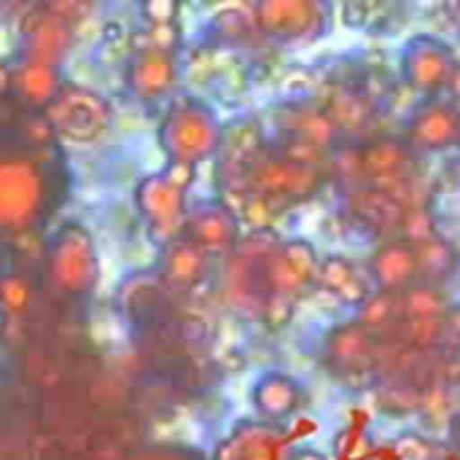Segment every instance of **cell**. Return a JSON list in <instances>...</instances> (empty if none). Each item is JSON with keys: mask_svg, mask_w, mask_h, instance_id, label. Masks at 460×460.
I'll return each mask as SVG.
<instances>
[{"mask_svg": "<svg viewBox=\"0 0 460 460\" xmlns=\"http://www.w3.org/2000/svg\"><path fill=\"white\" fill-rule=\"evenodd\" d=\"M183 232H186V240L191 245H197L199 251H205V248H226L237 237V221L224 208H205L202 213L189 216Z\"/></svg>", "mask_w": 460, "mask_h": 460, "instance_id": "9", "label": "cell"}, {"mask_svg": "<svg viewBox=\"0 0 460 460\" xmlns=\"http://www.w3.org/2000/svg\"><path fill=\"white\" fill-rule=\"evenodd\" d=\"M367 272L377 294L385 296H404L412 288L420 286V264H418V248L415 237H391L380 243L369 261Z\"/></svg>", "mask_w": 460, "mask_h": 460, "instance_id": "3", "label": "cell"}, {"mask_svg": "<svg viewBox=\"0 0 460 460\" xmlns=\"http://www.w3.org/2000/svg\"><path fill=\"white\" fill-rule=\"evenodd\" d=\"M315 278L323 288H329L332 294H337L348 302H361V299L367 302V286L358 278V270L345 256H329V259L318 261Z\"/></svg>", "mask_w": 460, "mask_h": 460, "instance_id": "12", "label": "cell"}, {"mask_svg": "<svg viewBox=\"0 0 460 460\" xmlns=\"http://www.w3.org/2000/svg\"><path fill=\"white\" fill-rule=\"evenodd\" d=\"M418 264H420V286L442 288L456 278L460 267V251L439 234H420L415 237Z\"/></svg>", "mask_w": 460, "mask_h": 460, "instance_id": "6", "label": "cell"}, {"mask_svg": "<svg viewBox=\"0 0 460 460\" xmlns=\"http://www.w3.org/2000/svg\"><path fill=\"white\" fill-rule=\"evenodd\" d=\"M175 81V67H172V57L164 51H137L132 59V73H129V84L135 92L154 97L170 89V84Z\"/></svg>", "mask_w": 460, "mask_h": 460, "instance_id": "11", "label": "cell"}, {"mask_svg": "<svg viewBox=\"0 0 460 460\" xmlns=\"http://www.w3.org/2000/svg\"><path fill=\"white\" fill-rule=\"evenodd\" d=\"M0 299L8 310H22L30 299V288L22 278H3L0 280Z\"/></svg>", "mask_w": 460, "mask_h": 460, "instance_id": "14", "label": "cell"}, {"mask_svg": "<svg viewBox=\"0 0 460 460\" xmlns=\"http://www.w3.org/2000/svg\"><path fill=\"white\" fill-rule=\"evenodd\" d=\"M143 16L148 19V24H175V13H178V5L170 3V0H151L146 3L143 8Z\"/></svg>", "mask_w": 460, "mask_h": 460, "instance_id": "16", "label": "cell"}, {"mask_svg": "<svg viewBox=\"0 0 460 460\" xmlns=\"http://www.w3.org/2000/svg\"><path fill=\"white\" fill-rule=\"evenodd\" d=\"M251 399H253V407L259 410V415H264L270 420H286L302 407L305 394L294 377L272 372L256 383Z\"/></svg>", "mask_w": 460, "mask_h": 460, "instance_id": "7", "label": "cell"}, {"mask_svg": "<svg viewBox=\"0 0 460 460\" xmlns=\"http://www.w3.org/2000/svg\"><path fill=\"white\" fill-rule=\"evenodd\" d=\"M442 97H447L456 108H460V59L458 65H456V70H453V75H450V81H447V86H445Z\"/></svg>", "mask_w": 460, "mask_h": 460, "instance_id": "17", "label": "cell"}, {"mask_svg": "<svg viewBox=\"0 0 460 460\" xmlns=\"http://www.w3.org/2000/svg\"><path fill=\"white\" fill-rule=\"evenodd\" d=\"M458 151H460V143H458Z\"/></svg>", "mask_w": 460, "mask_h": 460, "instance_id": "19", "label": "cell"}, {"mask_svg": "<svg viewBox=\"0 0 460 460\" xmlns=\"http://www.w3.org/2000/svg\"><path fill=\"white\" fill-rule=\"evenodd\" d=\"M375 332H369L364 323H353L345 329H337L329 340V353L337 364V369L345 372H361L369 369L375 361Z\"/></svg>", "mask_w": 460, "mask_h": 460, "instance_id": "8", "label": "cell"}, {"mask_svg": "<svg viewBox=\"0 0 460 460\" xmlns=\"http://www.w3.org/2000/svg\"><path fill=\"white\" fill-rule=\"evenodd\" d=\"M202 264H205V256L197 245H191L189 240H183L181 245L175 243L167 256V280L172 286L186 288L197 283V278L202 275Z\"/></svg>", "mask_w": 460, "mask_h": 460, "instance_id": "13", "label": "cell"}, {"mask_svg": "<svg viewBox=\"0 0 460 460\" xmlns=\"http://www.w3.org/2000/svg\"><path fill=\"white\" fill-rule=\"evenodd\" d=\"M458 59L456 49L447 40L431 32H418L404 43L399 54V73L402 81L423 100L442 97Z\"/></svg>", "mask_w": 460, "mask_h": 460, "instance_id": "1", "label": "cell"}, {"mask_svg": "<svg viewBox=\"0 0 460 460\" xmlns=\"http://www.w3.org/2000/svg\"><path fill=\"white\" fill-rule=\"evenodd\" d=\"M170 186H175L178 191H186L191 183H194V164L191 162H178V159H172L167 167H164V175H162Z\"/></svg>", "mask_w": 460, "mask_h": 460, "instance_id": "15", "label": "cell"}, {"mask_svg": "<svg viewBox=\"0 0 460 460\" xmlns=\"http://www.w3.org/2000/svg\"><path fill=\"white\" fill-rule=\"evenodd\" d=\"M412 162H418V156L404 146V140H375L367 151H364V170L377 178V181H404L407 170L412 167Z\"/></svg>", "mask_w": 460, "mask_h": 460, "instance_id": "10", "label": "cell"}, {"mask_svg": "<svg viewBox=\"0 0 460 460\" xmlns=\"http://www.w3.org/2000/svg\"><path fill=\"white\" fill-rule=\"evenodd\" d=\"M140 210L146 218L154 224V234L167 243L175 237V229H181V216H183V191L170 186L164 178H148L140 183L137 191Z\"/></svg>", "mask_w": 460, "mask_h": 460, "instance_id": "5", "label": "cell"}, {"mask_svg": "<svg viewBox=\"0 0 460 460\" xmlns=\"http://www.w3.org/2000/svg\"><path fill=\"white\" fill-rule=\"evenodd\" d=\"M329 8L315 3H270L261 5V27L280 40H310L329 24Z\"/></svg>", "mask_w": 460, "mask_h": 460, "instance_id": "4", "label": "cell"}, {"mask_svg": "<svg viewBox=\"0 0 460 460\" xmlns=\"http://www.w3.org/2000/svg\"><path fill=\"white\" fill-rule=\"evenodd\" d=\"M402 140L418 159L458 148L460 108H456L447 97L420 100L404 119Z\"/></svg>", "mask_w": 460, "mask_h": 460, "instance_id": "2", "label": "cell"}, {"mask_svg": "<svg viewBox=\"0 0 460 460\" xmlns=\"http://www.w3.org/2000/svg\"><path fill=\"white\" fill-rule=\"evenodd\" d=\"M450 442H453L456 456L460 458V412L453 418V423H450Z\"/></svg>", "mask_w": 460, "mask_h": 460, "instance_id": "18", "label": "cell"}]
</instances>
